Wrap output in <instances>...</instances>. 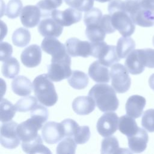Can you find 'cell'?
Masks as SVG:
<instances>
[{
    "label": "cell",
    "mask_w": 154,
    "mask_h": 154,
    "mask_svg": "<svg viewBox=\"0 0 154 154\" xmlns=\"http://www.w3.org/2000/svg\"><path fill=\"white\" fill-rule=\"evenodd\" d=\"M65 3L80 11H87L93 8L94 0H64Z\"/></svg>",
    "instance_id": "cell-40"
},
{
    "label": "cell",
    "mask_w": 154,
    "mask_h": 154,
    "mask_svg": "<svg viewBox=\"0 0 154 154\" xmlns=\"http://www.w3.org/2000/svg\"><path fill=\"white\" fill-rule=\"evenodd\" d=\"M13 91L20 96H26L31 93L33 88L30 80L26 76L19 75L16 77L11 82Z\"/></svg>",
    "instance_id": "cell-23"
},
{
    "label": "cell",
    "mask_w": 154,
    "mask_h": 154,
    "mask_svg": "<svg viewBox=\"0 0 154 154\" xmlns=\"http://www.w3.org/2000/svg\"><path fill=\"white\" fill-rule=\"evenodd\" d=\"M145 60L146 67L149 68H154V49L151 48L143 49Z\"/></svg>",
    "instance_id": "cell-45"
},
{
    "label": "cell",
    "mask_w": 154,
    "mask_h": 154,
    "mask_svg": "<svg viewBox=\"0 0 154 154\" xmlns=\"http://www.w3.org/2000/svg\"><path fill=\"white\" fill-rule=\"evenodd\" d=\"M128 140L129 148L131 151L134 153H141L147 147L149 136L144 129L140 128L137 132L128 137Z\"/></svg>",
    "instance_id": "cell-20"
},
{
    "label": "cell",
    "mask_w": 154,
    "mask_h": 154,
    "mask_svg": "<svg viewBox=\"0 0 154 154\" xmlns=\"http://www.w3.org/2000/svg\"><path fill=\"white\" fill-rule=\"evenodd\" d=\"M20 70V64L14 57H10L4 61L2 66V73L7 78L12 79L17 76Z\"/></svg>",
    "instance_id": "cell-29"
},
{
    "label": "cell",
    "mask_w": 154,
    "mask_h": 154,
    "mask_svg": "<svg viewBox=\"0 0 154 154\" xmlns=\"http://www.w3.org/2000/svg\"><path fill=\"white\" fill-rule=\"evenodd\" d=\"M70 66L71 58L69 55L63 59L51 61L48 67V75L54 82H60L69 78L72 73Z\"/></svg>",
    "instance_id": "cell-7"
},
{
    "label": "cell",
    "mask_w": 154,
    "mask_h": 154,
    "mask_svg": "<svg viewBox=\"0 0 154 154\" xmlns=\"http://www.w3.org/2000/svg\"><path fill=\"white\" fill-rule=\"evenodd\" d=\"M42 17L41 10L37 5H28L22 8L20 21L25 27L33 28L40 23Z\"/></svg>",
    "instance_id": "cell-16"
},
{
    "label": "cell",
    "mask_w": 154,
    "mask_h": 154,
    "mask_svg": "<svg viewBox=\"0 0 154 154\" xmlns=\"http://www.w3.org/2000/svg\"><path fill=\"white\" fill-rule=\"evenodd\" d=\"M31 40L29 31L25 28H19L16 29L12 35L13 43L17 47H25L29 44Z\"/></svg>",
    "instance_id": "cell-31"
},
{
    "label": "cell",
    "mask_w": 154,
    "mask_h": 154,
    "mask_svg": "<svg viewBox=\"0 0 154 154\" xmlns=\"http://www.w3.org/2000/svg\"><path fill=\"white\" fill-rule=\"evenodd\" d=\"M51 17L63 26H69L79 22L82 18V13L72 7L64 11L55 9L51 13Z\"/></svg>",
    "instance_id": "cell-13"
},
{
    "label": "cell",
    "mask_w": 154,
    "mask_h": 154,
    "mask_svg": "<svg viewBox=\"0 0 154 154\" xmlns=\"http://www.w3.org/2000/svg\"><path fill=\"white\" fill-rule=\"evenodd\" d=\"M42 126V124L31 117L18 125L17 128L18 136L22 142L31 141L38 135V131Z\"/></svg>",
    "instance_id": "cell-14"
},
{
    "label": "cell",
    "mask_w": 154,
    "mask_h": 154,
    "mask_svg": "<svg viewBox=\"0 0 154 154\" xmlns=\"http://www.w3.org/2000/svg\"><path fill=\"white\" fill-rule=\"evenodd\" d=\"M17 111L16 105L7 99H2L1 100L0 119L2 123L11 121L15 116Z\"/></svg>",
    "instance_id": "cell-30"
},
{
    "label": "cell",
    "mask_w": 154,
    "mask_h": 154,
    "mask_svg": "<svg viewBox=\"0 0 154 154\" xmlns=\"http://www.w3.org/2000/svg\"><path fill=\"white\" fill-rule=\"evenodd\" d=\"M95 1H96L97 2H101V3H103V2L110 1L111 0H95Z\"/></svg>",
    "instance_id": "cell-47"
},
{
    "label": "cell",
    "mask_w": 154,
    "mask_h": 154,
    "mask_svg": "<svg viewBox=\"0 0 154 154\" xmlns=\"http://www.w3.org/2000/svg\"><path fill=\"white\" fill-rule=\"evenodd\" d=\"M141 125L147 131L154 132V109L144 111L141 118Z\"/></svg>",
    "instance_id": "cell-41"
},
{
    "label": "cell",
    "mask_w": 154,
    "mask_h": 154,
    "mask_svg": "<svg viewBox=\"0 0 154 154\" xmlns=\"http://www.w3.org/2000/svg\"><path fill=\"white\" fill-rule=\"evenodd\" d=\"M135 48L134 40L128 37H120L117 43V52L120 59L125 58L133 51Z\"/></svg>",
    "instance_id": "cell-27"
},
{
    "label": "cell",
    "mask_w": 154,
    "mask_h": 154,
    "mask_svg": "<svg viewBox=\"0 0 154 154\" xmlns=\"http://www.w3.org/2000/svg\"><path fill=\"white\" fill-rule=\"evenodd\" d=\"M37 104V99L32 96H29L19 99L15 105L17 111L27 112L31 111Z\"/></svg>",
    "instance_id": "cell-35"
},
{
    "label": "cell",
    "mask_w": 154,
    "mask_h": 154,
    "mask_svg": "<svg viewBox=\"0 0 154 154\" xmlns=\"http://www.w3.org/2000/svg\"><path fill=\"white\" fill-rule=\"evenodd\" d=\"M99 25L106 34H111L116 31V29L112 26L110 14L103 15L101 19Z\"/></svg>",
    "instance_id": "cell-43"
},
{
    "label": "cell",
    "mask_w": 154,
    "mask_h": 154,
    "mask_svg": "<svg viewBox=\"0 0 154 154\" xmlns=\"http://www.w3.org/2000/svg\"><path fill=\"white\" fill-rule=\"evenodd\" d=\"M19 124L14 121L4 122L1 126L0 141L1 145L7 149L16 148L20 143L17 128Z\"/></svg>",
    "instance_id": "cell-8"
},
{
    "label": "cell",
    "mask_w": 154,
    "mask_h": 154,
    "mask_svg": "<svg viewBox=\"0 0 154 154\" xmlns=\"http://www.w3.org/2000/svg\"><path fill=\"white\" fill-rule=\"evenodd\" d=\"M63 2V0H41L36 5H37L41 10L43 17H48L51 16L52 11L59 7Z\"/></svg>",
    "instance_id": "cell-32"
},
{
    "label": "cell",
    "mask_w": 154,
    "mask_h": 154,
    "mask_svg": "<svg viewBox=\"0 0 154 154\" xmlns=\"http://www.w3.org/2000/svg\"><path fill=\"white\" fill-rule=\"evenodd\" d=\"M63 29V26L50 17L43 18L38 25V31L45 37H58Z\"/></svg>",
    "instance_id": "cell-17"
},
{
    "label": "cell",
    "mask_w": 154,
    "mask_h": 154,
    "mask_svg": "<svg viewBox=\"0 0 154 154\" xmlns=\"http://www.w3.org/2000/svg\"><path fill=\"white\" fill-rule=\"evenodd\" d=\"M146 103V99L141 96L136 94L130 96L125 105L126 114L134 119L139 118L142 115Z\"/></svg>",
    "instance_id": "cell-19"
},
{
    "label": "cell",
    "mask_w": 154,
    "mask_h": 154,
    "mask_svg": "<svg viewBox=\"0 0 154 154\" xmlns=\"http://www.w3.org/2000/svg\"><path fill=\"white\" fill-rule=\"evenodd\" d=\"M88 75L96 82L108 83L109 82L110 75L108 67L101 64L98 60L94 61L90 66Z\"/></svg>",
    "instance_id": "cell-21"
},
{
    "label": "cell",
    "mask_w": 154,
    "mask_h": 154,
    "mask_svg": "<svg viewBox=\"0 0 154 154\" xmlns=\"http://www.w3.org/2000/svg\"><path fill=\"white\" fill-rule=\"evenodd\" d=\"M0 60L4 62L11 57L13 53V48L10 43L5 42H2L0 44Z\"/></svg>",
    "instance_id": "cell-44"
},
{
    "label": "cell",
    "mask_w": 154,
    "mask_h": 154,
    "mask_svg": "<svg viewBox=\"0 0 154 154\" xmlns=\"http://www.w3.org/2000/svg\"><path fill=\"white\" fill-rule=\"evenodd\" d=\"M94 100L90 96H79L76 97L72 102V108L78 115H87L93 112L95 108Z\"/></svg>",
    "instance_id": "cell-22"
},
{
    "label": "cell",
    "mask_w": 154,
    "mask_h": 154,
    "mask_svg": "<svg viewBox=\"0 0 154 154\" xmlns=\"http://www.w3.org/2000/svg\"><path fill=\"white\" fill-rule=\"evenodd\" d=\"M88 96L93 98L96 105L102 112L114 111L119 107V101L116 91L108 84H95L90 90Z\"/></svg>",
    "instance_id": "cell-3"
},
{
    "label": "cell",
    "mask_w": 154,
    "mask_h": 154,
    "mask_svg": "<svg viewBox=\"0 0 154 154\" xmlns=\"http://www.w3.org/2000/svg\"><path fill=\"white\" fill-rule=\"evenodd\" d=\"M22 64L27 67L32 68L38 66L42 60V50L37 45H31L26 48L20 55Z\"/></svg>",
    "instance_id": "cell-18"
},
{
    "label": "cell",
    "mask_w": 154,
    "mask_h": 154,
    "mask_svg": "<svg viewBox=\"0 0 154 154\" xmlns=\"http://www.w3.org/2000/svg\"><path fill=\"white\" fill-rule=\"evenodd\" d=\"M119 119L115 112L108 111L104 113L98 119L96 124L98 133L104 137L111 136L117 130Z\"/></svg>",
    "instance_id": "cell-9"
},
{
    "label": "cell",
    "mask_w": 154,
    "mask_h": 154,
    "mask_svg": "<svg viewBox=\"0 0 154 154\" xmlns=\"http://www.w3.org/2000/svg\"><path fill=\"white\" fill-rule=\"evenodd\" d=\"M61 123L63 128L64 136L66 137H73L76 129L79 126L78 124L71 119H64Z\"/></svg>",
    "instance_id": "cell-42"
},
{
    "label": "cell",
    "mask_w": 154,
    "mask_h": 154,
    "mask_svg": "<svg viewBox=\"0 0 154 154\" xmlns=\"http://www.w3.org/2000/svg\"><path fill=\"white\" fill-rule=\"evenodd\" d=\"M69 84L73 88L82 90L88 84V77L86 73L80 70H73L67 79Z\"/></svg>",
    "instance_id": "cell-28"
},
{
    "label": "cell",
    "mask_w": 154,
    "mask_h": 154,
    "mask_svg": "<svg viewBox=\"0 0 154 154\" xmlns=\"http://www.w3.org/2000/svg\"><path fill=\"white\" fill-rule=\"evenodd\" d=\"M30 115L31 118L43 125L48 119L49 112L45 106L37 103L31 110Z\"/></svg>",
    "instance_id": "cell-38"
},
{
    "label": "cell",
    "mask_w": 154,
    "mask_h": 154,
    "mask_svg": "<svg viewBox=\"0 0 154 154\" xmlns=\"http://www.w3.org/2000/svg\"><path fill=\"white\" fill-rule=\"evenodd\" d=\"M91 55L97 58L103 65L108 67L119 61L115 46L108 45L103 41L91 42Z\"/></svg>",
    "instance_id": "cell-5"
},
{
    "label": "cell",
    "mask_w": 154,
    "mask_h": 154,
    "mask_svg": "<svg viewBox=\"0 0 154 154\" xmlns=\"http://www.w3.org/2000/svg\"><path fill=\"white\" fill-rule=\"evenodd\" d=\"M42 135L44 141L49 144L57 143L65 137L61 123L55 122L45 123L42 129Z\"/></svg>",
    "instance_id": "cell-15"
},
{
    "label": "cell",
    "mask_w": 154,
    "mask_h": 154,
    "mask_svg": "<svg viewBox=\"0 0 154 154\" xmlns=\"http://www.w3.org/2000/svg\"><path fill=\"white\" fill-rule=\"evenodd\" d=\"M76 143L72 137H66L57 146V153H75Z\"/></svg>",
    "instance_id": "cell-36"
},
{
    "label": "cell",
    "mask_w": 154,
    "mask_h": 154,
    "mask_svg": "<svg viewBox=\"0 0 154 154\" xmlns=\"http://www.w3.org/2000/svg\"><path fill=\"white\" fill-rule=\"evenodd\" d=\"M118 128L121 133L129 137L135 134L140 128L137 126L134 118L127 114L119 119Z\"/></svg>",
    "instance_id": "cell-24"
},
{
    "label": "cell",
    "mask_w": 154,
    "mask_h": 154,
    "mask_svg": "<svg viewBox=\"0 0 154 154\" xmlns=\"http://www.w3.org/2000/svg\"><path fill=\"white\" fill-rule=\"evenodd\" d=\"M22 150L27 153H51L49 149L43 144L42 139L38 134L35 138L28 142H22Z\"/></svg>",
    "instance_id": "cell-25"
},
{
    "label": "cell",
    "mask_w": 154,
    "mask_h": 154,
    "mask_svg": "<svg viewBox=\"0 0 154 154\" xmlns=\"http://www.w3.org/2000/svg\"><path fill=\"white\" fill-rule=\"evenodd\" d=\"M41 47L43 51L52 55L51 61L63 59L69 55L66 46L55 37H45L42 42Z\"/></svg>",
    "instance_id": "cell-10"
},
{
    "label": "cell",
    "mask_w": 154,
    "mask_h": 154,
    "mask_svg": "<svg viewBox=\"0 0 154 154\" xmlns=\"http://www.w3.org/2000/svg\"><path fill=\"white\" fill-rule=\"evenodd\" d=\"M66 51L73 57H82L87 58L91 55V42L81 41L78 38H69L65 43Z\"/></svg>",
    "instance_id": "cell-12"
},
{
    "label": "cell",
    "mask_w": 154,
    "mask_h": 154,
    "mask_svg": "<svg viewBox=\"0 0 154 154\" xmlns=\"http://www.w3.org/2000/svg\"><path fill=\"white\" fill-rule=\"evenodd\" d=\"M111 85L119 93L126 92L130 88L131 79L126 67L120 63H116L111 66L109 71Z\"/></svg>",
    "instance_id": "cell-6"
},
{
    "label": "cell",
    "mask_w": 154,
    "mask_h": 154,
    "mask_svg": "<svg viewBox=\"0 0 154 154\" xmlns=\"http://www.w3.org/2000/svg\"><path fill=\"white\" fill-rule=\"evenodd\" d=\"M22 7L21 0H10L7 5L5 14L10 19H15L20 14Z\"/></svg>",
    "instance_id": "cell-37"
},
{
    "label": "cell",
    "mask_w": 154,
    "mask_h": 154,
    "mask_svg": "<svg viewBox=\"0 0 154 154\" xmlns=\"http://www.w3.org/2000/svg\"><path fill=\"white\" fill-rule=\"evenodd\" d=\"M100 152L102 154L131 153L127 150V149L119 147V141L116 137H107L103 139L101 143Z\"/></svg>",
    "instance_id": "cell-26"
},
{
    "label": "cell",
    "mask_w": 154,
    "mask_h": 154,
    "mask_svg": "<svg viewBox=\"0 0 154 154\" xmlns=\"http://www.w3.org/2000/svg\"><path fill=\"white\" fill-rule=\"evenodd\" d=\"M125 66L132 75L141 73L146 67L143 49H134L126 57Z\"/></svg>",
    "instance_id": "cell-11"
},
{
    "label": "cell",
    "mask_w": 154,
    "mask_h": 154,
    "mask_svg": "<svg viewBox=\"0 0 154 154\" xmlns=\"http://www.w3.org/2000/svg\"><path fill=\"white\" fill-rule=\"evenodd\" d=\"M152 42H153V46H154V35H153V39H152Z\"/></svg>",
    "instance_id": "cell-48"
},
{
    "label": "cell",
    "mask_w": 154,
    "mask_h": 154,
    "mask_svg": "<svg viewBox=\"0 0 154 154\" xmlns=\"http://www.w3.org/2000/svg\"><path fill=\"white\" fill-rule=\"evenodd\" d=\"M125 10L135 24L154 26V0H125Z\"/></svg>",
    "instance_id": "cell-1"
},
{
    "label": "cell",
    "mask_w": 154,
    "mask_h": 154,
    "mask_svg": "<svg viewBox=\"0 0 154 154\" xmlns=\"http://www.w3.org/2000/svg\"><path fill=\"white\" fill-rule=\"evenodd\" d=\"M90 131L88 126H78L73 135V139L76 144H83L90 138Z\"/></svg>",
    "instance_id": "cell-39"
},
{
    "label": "cell",
    "mask_w": 154,
    "mask_h": 154,
    "mask_svg": "<svg viewBox=\"0 0 154 154\" xmlns=\"http://www.w3.org/2000/svg\"><path fill=\"white\" fill-rule=\"evenodd\" d=\"M112 26L123 37H129L135 31V25L125 8V1L112 0L108 5Z\"/></svg>",
    "instance_id": "cell-2"
},
{
    "label": "cell",
    "mask_w": 154,
    "mask_h": 154,
    "mask_svg": "<svg viewBox=\"0 0 154 154\" xmlns=\"http://www.w3.org/2000/svg\"><path fill=\"white\" fill-rule=\"evenodd\" d=\"M106 32L100 25H93L86 26L85 35L91 42L103 41Z\"/></svg>",
    "instance_id": "cell-33"
},
{
    "label": "cell",
    "mask_w": 154,
    "mask_h": 154,
    "mask_svg": "<svg viewBox=\"0 0 154 154\" xmlns=\"http://www.w3.org/2000/svg\"><path fill=\"white\" fill-rule=\"evenodd\" d=\"M101 10L97 8H92L90 10L85 11L84 14V22L87 26L99 25L102 17Z\"/></svg>",
    "instance_id": "cell-34"
},
{
    "label": "cell",
    "mask_w": 154,
    "mask_h": 154,
    "mask_svg": "<svg viewBox=\"0 0 154 154\" xmlns=\"http://www.w3.org/2000/svg\"><path fill=\"white\" fill-rule=\"evenodd\" d=\"M149 84L150 87L154 90V73L152 74L149 79Z\"/></svg>",
    "instance_id": "cell-46"
},
{
    "label": "cell",
    "mask_w": 154,
    "mask_h": 154,
    "mask_svg": "<svg viewBox=\"0 0 154 154\" xmlns=\"http://www.w3.org/2000/svg\"><path fill=\"white\" fill-rule=\"evenodd\" d=\"M32 87L35 97L42 105L52 106L57 102L58 95L48 74H42L35 77Z\"/></svg>",
    "instance_id": "cell-4"
}]
</instances>
